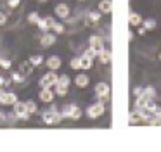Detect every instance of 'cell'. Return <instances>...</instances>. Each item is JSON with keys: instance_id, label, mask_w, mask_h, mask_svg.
<instances>
[{"instance_id": "5bb4252c", "label": "cell", "mask_w": 161, "mask_h": 152, "mask_svg": "<svg viewBox=\"0 0 161 152\" xmlns=\"http://www.w3.org/2000/svg\"><path fill=\"white\" fill-rule=\"evenodd\" d=\"M99 10H101L102 14H106V16H109V14L113 12V2L111 0H101V2H99Z\"/></svg>"}, {"instance_id": "6da1fadb", "label": "cell", "mask_w": 161, "mask_h": 152, "mask_svg": "<svg viewBox=\"0 0 161 152\" xmlns=\"http://www.w3.org/2000/svg\"><path fill=\"white\" fill-rule=\"evenodd\" d=\"M63 112H59V111L56 109H50V111H45V112L42 114V119L43 123L47 124V126H54V124L61 123V119H63Z\"/></svg>"}, {"instance_id": "ee69618b", "label": "cell", "mask_w": 161, "mask_h": 152, "mask_svg": "<svg viewBox=\"0 0 161 152\" xmlns=\"http://www.w3.org/2000/svg\"><path fill=\"white\" fill-rule=\"evenodd\" d=\"M80 2H83V0H80Z\"/></svg>"}, {"instance_id": "ac0fdd59", "label": "cell", "mask_w": 161, "mask_h": 152, "mask_svg": "<svg viewBox=\"0 0 161 152\" xmlns=\"http://www.w3.org/2000/svg\"><path fill=\"white\" fill-rule=\"evenodd\" d=\"M25 104H26V109H28L30 114H36V112H38V106H36L35 100H26Z\"/></svg>"}, {"instance_id": "52a82bcc", "label": "cell", "mask_w": 161, "mask_h": 152, "mask_svg": "<svg viewBox=\"0 0 161 152\" xmlns=\"http://www.w3.org/2000/svg\"><path fill=\"white\" fill-rule=\"evenodd\" d=\"M54 12H56V16L59 17V19H68V16H69V7H68L66 3H57Z\"/></svg>"}, {"instance_id": "e575fe53", "label": "cell", "mask_w": 161, "mask_h": 152, "mask_svg": "<svg viewBox=\"0 0 161 152\" xmlns=\"http://www.w3.org/2000/svg\"><path fill=\"white\" fill-rule=\"evenodd\" d=\"M0 66H2L4 69H9L12 64H11V61H4V59H2V61H0Z\"/></svg>"}, {"instance_id": "2e32d148", "label": "cell", "mask_w": 161, "mask_h": 152, "mask_svg": "<svg viewBox=\"0 0 161 152\" xmlns=\"http://www.w3.org/2000/svg\"><path fill=\"white\" fill-rule=\"evenodd\" d=\"M97 57H99V61H101V64H109V62H111V52L104 48Z\"/></svg>"}, {"instance_id": "ffe728a7", "label": "cell", "mask_w": 161, "mask_h": 152, "mask_svg": "<svg viewBox=\"0 0 161 152\" xmlns=\"http://www.w3.org/2000/svg\"><path fill=\"white\" fill-rule=\"evenodd\" d=\"M31 71H33V64L31 62H25V64H21V73L23 74H31Z\"/></svg>"}, {"instance_id": "ba28073f", "label": "cell", "mask_w": 161, "mask_h": 152, "mask_svg": "<svg viewBox=\"0 0 161 152\" xmlns=\"http://www.w3.org/2000/svg\"><path fill=\"white\" fill-rule=\"evenodd\" d=\"M45 64H47V68H49V69H52V71H57V69L61 68V64H63V61H61L59 55H50V57L45 61Z\"/></svg>"}, {"instance_id": "1f68e13d", "label": "cell", "mask_w": 161, "mask_h": 152, "mask_svg": "<svg viewBox=\"0 0 161 152\" xmlns=\"http://www.w3.org/2000/svg\"><path fill=\"white\" fill-rule=\"evenodd\" d=\"M69 66H71V69H80V57H75V59H71V62H69Z\"/></svg>"}, {"instance_id": "b9f144b4", "label": "cell", "mask_w": 161, "mask_h": 152, "mask_svg": "<svg viewBox=\"0 0 161 152\" xmlns=\"http://www.w3.org/2000/svg\"><path fill=\"white\" fill-rule=\"evenodd\" d=\"M159 61H161V54H159Z\"/></svg>"}, {"instance_id": "8fae6325", "label": "cell", "mask_w": 161, "mask_h": 152, "mask_svg": "<svg viewBox=\"0 0 161 152\" xmlns=\"http://www.w3.org/2000/svg\"><path fill=\"white\" fill-rule=\"evenodd\" d=\"M16 102H18V95H16V93H11V92H5L4 97L0 99V104H2V106H14Z\"/></svg>"}, {"instance_id": "4316f807", "label": "cell", "mask_w": 161, "mask_h": 152, "mask_svg": "<svg viewBox=\"0 0 161 152\" xmlns=\"http://www.w3.org/2000/svg\"><path fill=\"white\" fill-rule=\"evenodd\" d=\"M40 21V16H38V12H30L28 14V23H31V24H36Z\"/></svg>"}, {"instance_id": "83f0119b", "label": "cell", "mask_w": 161, "mask_h": 152, "mask_svg": "<svg viewBox=\"0 0 161 152\" xmlns=\"http://www.w3.org/2000/svg\"><path fill=\"white\" fill-rule=\"evenodd\" d=\"M81 114H83V112H81V109H78V106H76V107H75V109H73V112H71L69 119L76 121V119H80V117H81Z\"/></svg>"}, {"instance_id": "f546056e", "label": "cell", "mask_w": 161, "mask_h": 152, "mask_svg": "<svg viewBox=\"0 0 161 152\" xmlns=\"http://www.w3.org/2000/svg\"><path fill=\"white\" fill-rule=\"evenodd\" d=\"M144 93H146L147 97H151V99L156 97V90H154L153 86H146V88H144Z\"/></svg>"}, {"instance_id": "8992f818", "label": "cell", "mask_w": 161, "mask_h": 152, "mask_svg": "<svg viewBox=\"0 0 161 152\" xmlns=\"http://www.w3.org/2000/svg\"><path fill=\"white\" fill-rule=\"evenodd\" d=\"M54 43H56V33L45 31V33L42 35V38H40V45H42L43 48H47V47H52Z\"/></svg>"}, {"instance_id": "7bdbcfd3", "label": "cell", "mask_w": 161, "mask_h": 152, "mask_svg": "<svg viewBox=\"0 0 161 152\" xmlns=\"http://www.w3.org/2000/svg\"><path fill=\"white\" fill-rule=\"evenodd\" d=\"M0 61H2V57H0Z\"/></svg>"}, {"instance_id": "f35d334b", "label": "cell", "mask_w": 161, "mask_h": 152, "mask_svg": "<svg viewBox=\"0 0 161 152\" xmlns=\"http://www.w3.org/2000/svg\"><path fill=\"white\" fill-rule=\"evenodd\" d=\"M4 93H5V90L2 88V86H0V99H2V97H4Z\"/></svg>"}, {"instance_id": "f1b7e54d", "label": "cell", "mask_w": 161, "mask_h": 152, "mask_svg": "<svg viewBox=\"0 0 161 152\" xmlns=\"http://www.w3.org/2000/svg\"><path fill=\"white\" fill-rule=\"evenodd\" d=\"M38 85H40V88H49V86H52V85H50V81H49V78H47V74L40 78Z\"/></svg>"}, {"instance_id": "603a6c76", "label": "cell", "mask_w": 161, "mask_h": 152, "mask_svg": "<svg viewBox=\"0 0 161 152\" xmlns=\"http://www.w3.org/2000/svg\"><path fill=\"white\" fill-rule=\"evenodd\" d=\"M102 16H104V14H102L101 10H99V12H90V14H88V19H90L92 23H99Z\"/></svg>"}, {"instance_id": "d6a6232c", "label": "cell", "mask_w": 161, "mask_h": 152, "mask_svg": "<svg viewBox=\"0 0 161 152\" xmlns=\"http://www.w3.org/2000/svg\"><path fill=\"white\" fill-rule=\"evenodd\" d=\"M5 23H7V14L0 10V26H4Z\"/></svg>"}, {"instance_id": "4dcf8cb0", "label": "cell", "mask_w": 161, "mask_h": 152, "mask_svg": "<svg viewBox=\"0 0 161 152\" xmlns=\"http://www.w3.org/2000/svg\"><path fill=\"white\" fill-rule=\"evenodd\" d=\"M57 83H63V85L69 86L71 79H69V76H68V74H61V76H59V81H57Z\"/></svg>"}, {"instance_id": "60d3db41", "label": "cell", "mask_w": 161, "mask_h": 152, "mask_svg": "<svg viewBox=\"0 0 161 152\" xmlns=\"http://www.w3.org/2000/svg\"><path fill=\"white\" fill-rule=\"evenodd\" d=\"M36 2H40V3H45V2H47V0H36Z\"/></svg>"}, {"instance_id": "d6986e66", "label": "cell", "mask_w": 161, "mask_h": 152, "mask_svg": "<svg viewBox=\"0 0 161 152\" xmlns=\"http://www.w3.org/2000/svg\"><path fill=\"white\" fill-rule=\"evenodd\" d=\"M142 26L146 28L147 31H153V30H156V21L154 19H146V21H142Z\"/></svg>"}, {"instance_id": "7a4b0ae2", "label": "cell", "mask_w": 161, "mask_h": 152, "mask_svg": "<svg viewBox=\"0 0 161 152\" xmlns=\"http://www.w3.org/2000/svg\"><path fill=\"white\" fill-rule=\"evenodd\" d=\"M104 114H106V104H101V102L94 104V106H90L87 109V116L90 119H97V117L104 116Z\"/></svg>"}, {"instance_id": "d4e9b609", "label": "cell", "mask_w": 161, "mask_h": 152, "mask_svg": "<svg viewBox=\"0 0 161 152\" xmlns=\"http://www.w3.org/2000/svg\"><path fill=\"white\" fill-rule=\"evenodd\" d=\"M75 107H76V106H75V104H69V106H66V107H64L63 111H61V112H63V116L69 119V116H71V112H73V109H75Z\"/></svg>"}, {"instance_id": "ab89813d", "label": "cell", "mask_w": 161, "mask_h": 152, "mask_svg": "<svg viewBox=\"0 0 161 152\" xmlns=\"http://www.w3.org/2000/svg\"><path fill=\"white\" fill-rule=\"evenodd\" d=\"M4 119H5V116H4L2 112H0V121H4Z\"/></svg>"}, {"instance_id": "cb8c5ba5", "label": "cell", "mask_w": 161, "mask_h": 152, "mask_svg": "<svg viewBox=\"0 0 161 152\" xmlns=\"http://www.w3.org/2000/svg\"><path fill=\"white\" fill-rule=\"evenodd\" d=\"M30 62L33 64V68H36V66H40L43 62V57L42 55H31V57H30Z\"/></svg>"}, {"instance_id": "d590c367", "label": "cell", "mask_w": 161, "mask_h": 152, "mask_svg": "<svg viewBox=\"0 0 161 152\" xmlns=\"http://www.w3.org/2000/svg\"><path fill=\"white\" fill-rule=\"evenodd\" d=\"M9 83H11L9 79H5L4 76H0V86H5V85H9Z\"/></svg>"}, {"instance_id": "30bf717a", "label": "cell", "mask_w": 161, "mask_h": 152, "mask_svg": "<svg viewBox=\"0 0 161 152\" xmlns=\"http://www.w3.org/2000/svg\"><path fill=\"white\" fill-rule=\"evenodd\" d=\"M52 24H54V19L52 17H40V21L36 23V26L45 33V31H50L52 30Z\"/></svg>"}, {"instance_id": "e0dca14e", "label": "cell", "mask_w": 161, "mask_h": 152, "mask_svg": "<svg viewBox=\"0 0 161 152\" xmlns=\"http://www.w3.org/2000/svg\"><path fill=\"white\" fill-rule=\"evenodd\" d=\"M128 19H130V24H132V26H140V24H142V17H140L137 12H132Z\"/></svg>"}, {"instance_id": "4fadbf2b", "label": "cell", "mask_w": 161, "mask_h": 152, "mask_svg": "<svg viewBox=\"0 0 161 152\" xmlns=\"http://www.w3.org/2000/svg\"><path fill=\"white\" fill-rule=\"evenodd\" d=\"M88 83H90V78H88L87 74H76V78H75V85L78 86V88H87Z\"/></svg>"}, {"instance_id": "9a60e30c", "label": "cell", "mask_w": 161, "mask_h": 152, "mask_svg": "<svg viewBox=\"0 0 161 152\" xmlns=\"http://www.w3.org/2000/svg\"><path fill=\"white\" fill-rule=\"evenodd\" d=\"M54 92L59 97H66L68 95V86L63 85V83H56V85H54Z\"/></svg>"}, {"instance_id": "5b68a950", "label": "cell", "mask_w": 161, "mask_h": 152, "mask_svg": "<svg viewBox=\"0 0 161 152\" xmlns=\"http://www.w3.org/2000/svg\"><path fill=\"white\" fill-rule=\"evenodd\" d=\"M54 97H56V92L52 90V86H49V88H42V90H40L38 99L42 100V102H45V104H50L54 100Z\"/></svg>"}, {"instance_id": "44dd1931", "label": "cell", "mask_w": 161, "mask_h": 152, "mask_svg": "<svg viewBox=\"0 0 161 152\" xmlns=\"http://www.w3.org/2000/svg\"><path fill=\"white\" fill-rule=\"evenodd\" d=\"M47 78H49V81H50V85H56V83L57 81H59V76H57L56 74V71H52V69H50V71L49 73H47Z\"/></svg>"}, {"instance_id": "836d02e7", "label": "cell", "mask_w": 161, "mask_h": 152, "mask_svg": "<svg viewBox=\"0 0 161 152\" xmlns=\"http://www.w3.org/2000/svg\"><path fill=\"white\" fill-rule=\"evenodd\" d=\"M19 3H21V0H9V7H11V9H16Z\"/></svg>"}, {"instance_id": "7c38bea8", "label": "cell", "mask_w": 161, "mask_h": 152, "mask_svg": "<svg viewBox=\"0 0 161 152\" xmlns=\"http://www.w3.org/2000/svg\"><path fill=\"white\" fill-rule=\"evenodd\" d=\"M109 85L106 81H99L97 85H95V88H94V92H95V95L97 97H101V95H109Z\"/></svg>"}, {"instance_id": "9c48e42d", "label": "cell", "mask_w": 161, "mask_h": 152, "mask_svg": "<svg viewBox=\"0 0 161 152\" xmlns=\"http://www.w3.org/2000/svg\"><path fill=\"white\" fill-rule=\"evenodd\" d=\"M92 68H94V57L85 52L80 57V69H92Z\"/></svg>"}, {"instance_id": "8d00e7d4", "label": "cell", "mask_w": 161, "mask_h": 152, "mask_svg": "<svg viewBox=\"0 0 161 152\" xmlns=\"http://www.w3.org/2000/svg\"><path fill=\"white\" fill-rule=\"evenodd\" d=\"M133 93H135L137 97H139V95H142V93H144V88H140V86H137V88L133 90Z\"/></svg>"}, {"instance_id": "3957f363", "label": "cell", "mask_w": 161, "mask_h": 152, "mask_svg": "<svg viewBox=\"0 0 161 152\" xmlns=\"http://www.w3.org/2000/svg\"><path fill=\"white\" fill-rule=\"evenodd\" d=\"M12 107H14V116L18 117V119H23V121H28V119H30V116H31V114L28 112V109H26V104H25V102L18 100V102H16Z\"/></svg>"}, {"instance_id": "74e56055", "label": "cell", "mask_w": 161, "mask_h": 152, "mask_svg": "<svg viewBox=\"0 0 161 152\" xmlns=\"http://www.w3.org/2000/svg\"><path fill=\"white\" fill-rule=\"evenodd\" d=\"M146 31H147V30H146V28H144V26H140V28H139V35H144V33H146Z\"/></svg>"}, {"instance_id": "7402d4cb", "label": "cell", "mask_w": 161, "mask_h": 152, "mask_svg": "<svg viewBox=\"0 0 161 152\" xmlns=\"http://www.w3.org/2000/svg\"><path fill=\"white\" fill-rule=\"evenodd\" d=\"M52 31H54L56 35L64 33V24H63V23H56V21H54V24H52Z\"/></svg>"}, {"instance_id": "277c9868", "label": "cell", "mask_w": 161, "mask_h": 152, "mask_svg": "<svg viewBox=\"0 0 161 152\" xmlns=\"http://www.w3.org/2000/svg\"><path fill=\"white\" fill-rule=\"evenodd\" d=\"M88 41H90V48H92V50H94L97 55L106 48V47H104V38H102V36L94 35V36H90V40H88Z\"/></svg>"}, {"instance_id": "484cf974", "label": "cell", "mask_w": 161, "mask_h": 152, "mask_svg": "<svg viewBox=\"0 0 161 152\" xmlns=\"http://www.w3.org/2000/svg\"><path fill=\"white\" fill-rule=\"evenodd\" d=\"M11 78H12V81H14V83H23V81H25V74H23V73H12Z\"/></svg>"}]
</instances>
